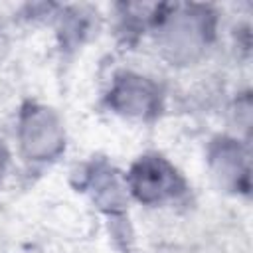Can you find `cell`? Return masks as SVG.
<instances>
[{
    "label": "cell",
    "instance_id": "cell-1",
    "mask_svg": "<svg viewBox=\"0 0 253 253\" xmlns=\"http://www.w3.org/2000/svg\"><path fill=\"white\" fill-rule=\"evenodd\" d=\"M20 142L30 158H53L63 148V128L57 115L45 107L24 111L20 121Z\"/></svg>",
    "mask_w": 253,
    "mask_h": 253
},
{
    "label": "cell",
    "instance_id": "cell-2",
    "mask_svg": "<svg viewBox=\"0 0 253 253\" xmlns=\"http://www.w3.org/2000/svg\"><path fill=\"white\" fill-rule=\"evenodd\" d=\"M206 32L208 24L204 20V14L194 10H182L166 20L162 28V42L164 47L170 51L172 59L188 61L202 49L206 42Z\"/></svg>",
    "mask_w": 253,
    "mask_h": 253
},
{
    "label": "cell",
    "instance_id": "cell-3",
    "mask_svg": "<svg viewBox=\"0 0 253 253\" xmlns=\"http://www.w3.org/2000/svg\"><path fill=\"white\" fill-rule=\"evenodd\" d=\"M130 188L138 200L152 204L176 194L180 188V178L164 158L144 156L130 172Z\"/></svg>",
    "mask_w": 253,
    "mask_h": 253
},
{
    "label": "cell",
    "instance_id": "cell-4",
    "mask_svg": "<svg viewBox=\"0 0 253 253\" xmlns=\"http://www.w3.org/2000/svg\"><path fill=\"white\" fill-rule=\"evenodd\" d=\"M111 105L130 117H146L156 111V87L138 75H123L111 91Z\"/></svg>",
    "mask_w": 253,
    "mask_h": 253
},
{
    "label": "cell",
    "instance_id": "cell-5",
    "mask_svg": "<svg viewBox=\"0 0 253 253\" xmlns=\"http://www.w3.org/2000/svg\"><path fill=\"white\" fill-rule=\"evenodd\" d=\"M211 168L221 184L239 186V176H247L239 146L233 140H221L211 150Z\"/></svg>",
    "mask_w": 253,
    "mask_h": 253
},
{
    "label": "cell",
    "instance_id": "cell-6",
    "mask_svg": "<svg viewBox=\"0 0 253 253\" xmlns=\"http://www.w3.org/2000/svg\"><path fill=\"white\" fill-rule=\"evenodd\" d=\"M93 186H95V198L99 204L111 210L121 208L125 204V190L113 170L105 168L103 172H97L93 178Z\"/></svg>",
    "mask_w": 253,
    "mask_h": 253
},
{
    "label": "cell",
    "instance_id": "cell-7",
    "mask_svg": "<svg viewBox=\"0 0 253 253\" xmlns=\"http://www.w3.org/2000/svg\"><path fill=\"white\" fill-rule=\"evenodd\" d=\"M2 170H4V158H2V152H0V176H2Z\"/></svg>",
    "mask_w": 253,
    "mask_h": 253
}]
</instances>
